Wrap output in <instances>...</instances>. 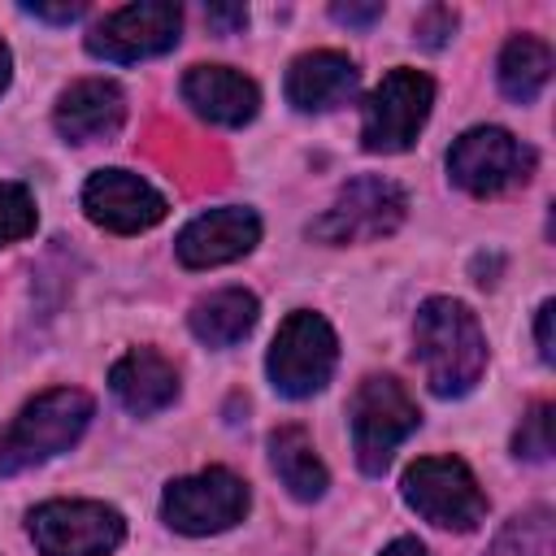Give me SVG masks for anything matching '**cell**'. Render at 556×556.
<instances>
[{"label":"cell","mask_w":556,"mask_h":556,"mask_svg":"<svg viewBox=\"0 0 556 556\" xmlns=\"http://www.w3.org/2000/svg\"><path fill=\"white\" fill-rule=\"evenodd\" d=\"M413 352L421 361L426 387L439 400H456L469 395L486 369V339L478 317L469 313V304L452 300V295H434L417 308L413 321Z\"/></svg>","instance_id":"1"},{"label":"cell","mask_w":556,"mask_h":556,"mask_svg":"<svg viewBox=\"0 0 556 556\" xmlns=\"http://www.w3.org/2000/svg\"><path fill=\"white\" fill-rule=\"evenodd\" d=\"M91 421V395L78 387H52L35 395L13 426L0 434V473L30 469L39 460H52L56 452H70Z\"/></svg>","instance_id":"2"},{"label":"cell","mask_w":556,"mask_h":556,"mask_svg":"<svg viewBox=\"0 0 556 556\" xmlns=\"http://www.w3.org/2000/svg\"><path fill=\"white\" fill-rule=\"evenodd\" d=\"M421 413L413 404V395L387 378V374H369L348 404V426H352V452L361 473L378 478L391 465V452L417 430Z\"/></svg>","instance_id":"3"},{"label":"cell","mask_w":556,"mask_h":556,"mask_svg":"<svg viewBox=\"0 0 556 556\" xmlns=\"http://www.w3.org/2000/svg\"><path fill=\"white\" fill-rule=\"evenodd\" d=\"M334 365H339V339H334L330 321L308 308L287 313V321L278 326L269 356H265L274 391L287 400H308L330 382Z\"/></svg>","instance_id":"4"},{"label":"cell","mask_w":556,"mask_h":556,"mask_svg":"<svg viewBox=\"0 0 556 556\" xmlns=\"http://www.w3.org/2000/svg\"><path fill=\"white\" fill-rule=\"evenodd\" d=\"M434 104V83L421 70H391L369 100L361 104V148L391 156V152H408L430 117Z\"/></svg>","instance_id":"5"},{"label":"cell","mask_w":556,"mask_h":556,"mask_svg":"<svg viewBox=\"0 0 556 556\" xmlns=\"http://www.w3.org/2000/svg\"><path fill=\"white\" fill-rule=\"evenodd\" d=\"M404 504L439 530H473L486 517V495L465 460L421 456L404 469Z\"/></svg>","instance_id":"6"},{"label":"cell","mask_w":556,"mask_h":556,"mask_svg":"<svg viewBox=\"0 0 556 556\" xmlns=\"http://www.w3.org/2000/svg\"><path fill=\"white\" fill-rule=\"evenodd\" d=\"M39 556H109L126 539L117 508L100 500H48L26 517Z\"/></svg>","instance_id":"7"},{"label":"cell","mask_w":556,"mask_h":556,"mask_svg":"<svg viewBox=\"0 0 556 556\" xmlns=\"http://www.w3.org/2000/svg\"><path fill=\"white\" fill-rule=\"evenodd\" d=\"M534 174V148L504 126H473L447 152V178L469 195H500Z\"/></svg>","instance_id":"8"},{"label":"cell","mask_w":556,"mask_h":556,"mask_svg":"<svg viewBox=\"0 0 556 556\" xmlns=\"http://www.w3.org/2000/svg\"><path fill=\"white\" fill-rule=\"evenodd\" d=\"M248 482L222 465L178 478L161 495V517L178 534H222L248 513Z\"/></svg>","instance_id":"9"},{"label":"cell","mask_w":556,"mask_h":556,"mask_svg":"<svg viewBox=\"0 0 556 556\" xmlns=\"http://www.w3.org/2000/svg\"><path fill=\"white\" fill-rule=\"evenodd\" d=\"M404 208H408V195H404L400 182L378 178V174H365V178H352L334 195V204L308 226V235L321 239V243L382 239V235H391L404 222Z\"/></svg>","instance_id":"10"},{"label":"cell","mask_w":556,"mask_h":556,"mask_svg":"<svg viewBox=\"0 0 556 556\" xmlns=\"http://www.w3.org/2000/svg\"><path fill=\"white\" fill-rule=\"evenodd\" d=\"M182 30V9L169 0H143V4H126L117 13H109L91 35H87V52L100 61H143V56H161L178 43Z\"/></svg>","instance_id":"11"},{"label":"cell","mask_w":556,"mask_h":556,"mask_svg":"<svg viewBox=\"0 0 556 556\" xmlns=\"http://www.w3.org/2000/svg\"><path fill=\"white\" fill-rule=\"evenodd\" d=\"M83 208L96 226H104L113 235H139V230L156 226L169 204L148 178H139L130 169H100L83 187Z\"/></svg>","instance_id":"12"},{"label":"cell","mask_w":556,"mask_h":556,"mask_svg":"<svg viewBox=\"0 0 556 556\" xmlns=\"http://www.w3.org/2000/svg\"><path fill=\"white\" fill-rule=\"evenodd\" d=\"M261 239V217L243 204H226V208H208L200 217H191L178 230V261L187 269H213L226 261H239L256 248Z\"/></svg>","instance_id":"13"},{"label":"cell","mask_w":556,"mask_h":556,"mask_svg":"<svg viewBox=\"0 0 556 556\" xmlns=\"http://www.w3.org/2000/svg\"><path fill=\"white\" fill-rule=\"evenodd\" d=\"M126 122V96L109 78H78L56 100V130L70 143H100L113 139Z\"/></svg>","instance_id":"14"},{"label":"cell","mask_w":556,"mask_h":556,"mask_svg":"<svg viewBox=\"0 0 556 556\" xmlns=\"http://www.w3.org/2000/svg\"><path fill=\"white\" fill-rule=\"evenodd\" d=\"M282 91H287V104L300 109V113L339 109V104H348L356 96V65L334 48L304 52V56L291 61Z\"/></svg>","instance_id":"15"},{"label":"cell","mask_w":556,"mask_h":556,"mask_svg":"<svg viewBox=\"0 0 556 556\" xmlns=\"http://www.w3.org/2000/svg\"><path fill=\"white\" fill-rule=\"evenodd\" d=\"M182 100L213 126H248L261 109V91L230 65H195L182 78Z\"/></svg>","instance_id":"16"},{"label":"cell","mask_w":556,"mask_h":556,"mask_svg":"<svg viewBox=\"0 0 556 556\" xmlns=\"http://www.w3.org/2000/svg\"><path fill=\"white\" fill-rule=\"evenodd\" d=\"M109 387H113L117 404L135 417H152L178 400V374L156 348H130L109 369Z\"/></svg>","instance_id":"17"},{"label":"cell","mask_w":556,"mask_h":556,"mask_svg":"<svg viewBox=\"0 0 556 556\" xmlns=\"http://www.w3.org/2000/svg\"><path fill=\"white\" fill-rule=\"evenodd\" d=\"M256 313H261V304H256L252 291H243V287H222V291L195 300L187 321H191V334H195L200 343H208V348H235L239 339L252 334Z\"/></svg>","instance_id":"18"},{"label":"cell","mask_w":556,"mask_h":556,"mask_svg":"<svg viewBox=\"0 0 556 556\" xmlns=\"http://www.w3.org/2000/svg\"><path fill=\"white\" fill-rule=\"evenodd\" d=\"M269 465H274L278 482L304 504L321 500L326 486H330V473H326V465H321V456H317V447H313L304 426H278L269 434Z\"/></svg>","instance_id":"19"},{"label":"cell","mask_w":556,"mask_h":556,"mask_svg":"<svg viewBox=\"0 0 556 556\" xmlns=\"http://www.w3.org/2000/svg\"><path fill=\"white\" fill-rule=\"evenodd\" d=\"M500 91L517 104H530L539 100V91L547 87L552 78V48L534 35H513L500 52Z\"/></svg>","instance_id":"20"},{"label":"cell","mask_w":556,"mask_h":556,"mask_svg":"<svg viewBox=\"0 0 556 556\" xmlns=\"http://www.w3.org/2000/svg\"><path fill=\"white\" fill-rule=\"evenodd\" d=\"M556 552V526H552V508H526L517 513L491 543L486 556H552Z\"/></svg>","instance_id":"21"},{"label":"cell","mask_w":556,"mask_h":556,"mask_svg":"<svg viewBox=\"0 0 556 556\" xmlns=\"http://www.w3.org/2000/svg\"><path fill=\"white\" fill-rule=\"evenodd\" d=\"M513 452L521 460H534V465L552 456V404L547 400L530 404V413L521 417V426L513 434Z\"/></svg>","instance_id":"22"},{"label":"cell","mask_w":556,"mask_h":556,"mask_svg":"<svg viewBox=\"0 0 556 556\" xmlns=\"http://www.w3.org/2000/svg\"><path fill=\"white\" fill-rule=\"evenodd\" d=\"M35 230V200L22 182H0V248Z\"/></svg>","instance_id":"23"},{"label":"cell","mask_w":556,"mask_h":556,"mask_svg":"<svg viewBox=\"0 0 556 556\" xmlns=\"http://www.w3.org/2000/svg\"><path fill=\"white\" fill-rule=\"evenodd\" d=\"M452 30H456V13H452L447 4H430V9L417 17L413 39H417L421 48H443V43L452 39Z\"/></svg>","instance_id":"24"},{"label":"cell","mask_w":556,"mask_h":556,"mask_svg":"<svg viewBox=\"0 0 556 556\" xmlns=\"http://www.w3.org/2000/svg\"><path fill=\"white\" fill-rule=\"evenodd\" d=\"M204 17H208V26H217L222 35H239V30L248 26V9H243V4H208Z\"/></svg>","instance_id":"25"},{"label":"cell","mask_w":556,"mask_h":556,"mask_svg":"<svg viewBox=\"0 0 556 556\" xmlns=\"http://www.w3.org/2000/svg\"><path fill=\"white\" fill-rule=\"evenodd\" d=\"M330 17L343 22V26H374L382 17V4H330Z\"/></svg>","instance_id":"26"},{"label":"cell","mask_w":556,"mask_h":556,"mask_svg":"<svg viewBox=\"0 0 556 556\" xmlns=\"http://www.w3.org/2000/svg\"><path fill=\"white\" fill-rule=\"evenodd\" d=\"M22 13L30 17H43V22H56V26H70L87 13V4H22Z\"/></svg>","instance_id":"27"},{"label":"cell","mask_w":556,"mask_h":556,"mask_svg":"<svg viewBox=\"0 0 556 556\" xmlns=\"http://www.w3.org/2000/svg\"><path fill=\"white\" fill-rule=\"evenodd\" d=\"M552 313H556V300H543V304H539V321H534L539 356H543V361H556V348H552Z\"/></svg>","instance_id":"28"},{"label":"cell","mask_w":556,"mask_h":556,"mask_svg":"<svg viewBox=\"0 0 556 556\" xmlns=\"http://www.w3.org/2000/svg\"><path fill=\"white\" fill-rule=\"evenodd\" d=\"M382 556H426V547L417 539H395V543L382 547Z\"/></svg>","instance_id":"29"},{"label":"cell","mask_w":556,"mask_h":556,"mask_svg":"<svg viewBox=\"0 0 556 556\" xmlns=\"http://www.w3.org/2000/svg\"><path fill=\"white\" fill-rule=\"evenodd\" d=\"M9 70H13V61H9V48H4V39H0V91L9 87Z\"/></svg>","instance_id":"30"}]
</instances>
